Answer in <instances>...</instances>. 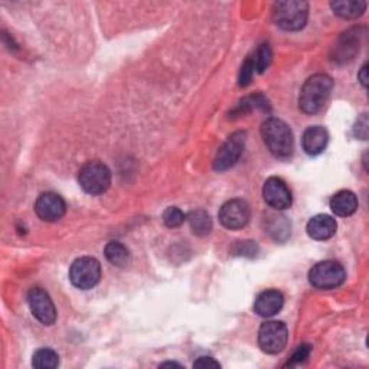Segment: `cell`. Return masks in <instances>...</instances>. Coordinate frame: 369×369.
I'll use <instances>...</instances> for the list:
<instances>
[{"mask_svg":"<svg viewBox=\"0 0 369 369\" xmlns=\"http://www.w3.org/2000/svg\"><path fill=\"white\" fill-rule=\"evenodd\" d=\"M331 209L338 217H350L358 209V198L350 191H339L331 199Z\"/></svg>","mask_w":369,"mask_h":369,"instance_id":"2e32d148","label":"cell"},{"mask_svg":"<svg viewBox=\"0 0 369 369\" xmlns=\"http://www.w3.org/2000/svg\"><path fill=\"white\" fill-rule=\"evenodd\" d=\"M332 11L343 19H356L363 15L366 9L365 2H333Z\"/></svg>","mask_w":369,"mask_h":369,"instance_id":"d6986e66","label":"cell"},{"mask_svg":"<svg viewBox=\"0 0 369 369\" xmlns=\"http://www.w3.org/2000/svg\"><path fill=\"white\" fill-rule=\"evenodd\" d=\"M28 304L31 312L42 325L51 326L56 321V311L49 294L41 287H32L28 293Z\"/></svg>","mask_w":369,"mask_h":369,"instance_id":"ba28073f","label":"cell"},{"mask_svg":"<svg viewBox=\"0 0 369 369\" xmlns=\"http://www.w3.org/2000/svg\"><path fill=\"white\" fill-rule=\"evenodd\" d=\"M311 352H312V345H309V343L300 345V346L294 350V353L291 355V358H290V360L287 362V365H289V366H294V365H298V363L304 362L307 358H309Z\"/></svg>","mask_w":369,"mask_h":369,"instance_id":"cb8c5ba5","label":"cell"},{"mask_svg":"<svg viewBox=\"0 0 369 369\" xmlns=\"http://www.w3.org/2000/svg\"><path fill=\"white\" fill-rule=\"evenodd\" d=\"M188 221H189V225L194 231L195 235H199V237H205L211 232L212 229V221H211V217L207 211L204 209H195L192 211L189 215H188Z\"/></svg>","mask_w":369,"mask_h":369,"instance_id":"ac0fdd59","label":"cell"},{"mask_svg":"<svg viewBox=\"0 0 369 369\" xmlns=\"http://www.w3.org/2000/svg\"><path fill=\"white\" fill-rule=\"evenodd\" d=\"M355 135H356V137H359L362 140H366V137H368V117H366V114H362V117L356 121Z\"/></svg>","mask_w":369,"mask_h":369,"instance_id":"d4e9b609","label":"cell"},{"mask_svg":"<svg viewBox=\"0 0 369 369\" xmlns=\"http://www.w3.org/2000/svg\"><path fill=\"white\" fill-rule=\"evenodd\" d=\"M66 211H67L66 201L53 192L42 194L35 204L36 215L46 222H55L61 219L66 215Z\"/></svg>","mask_w":369,"mask_h":369,"instance_id":"7c38bea8","label":"cell"},{"mask_svg":"<svg viewBox=\"0 0 369 369\" xmlns=\"http://www.w3.org/2000/svg\"><path fill=\"white\" fill-rule=\"evenodd\" d=\"M184 214L176 208V207H169L165 212H163V222L166 224V227L169 228H177L184 222Z\"/></svg>","mask_w":369,"mask_h":369,"instance_id":"7402d4cb","label":"cell"},{"mask_svg":"<svg viewBox=\"0 0 369 369\" xmlns=\"http://www.w3.org/2000/svg\"><path fill=\"white\" fill-rule=\"evenodd\" d=\"M283 304L284 297L279 290H266L256 298L254 311L261 318H271L283 309Z\"/></svg>","mask_w":369,"mask_h":369,"instance_id":"4fadbf2b","label":"cell"},{"mask_svg":"<svg viewBox=\"0 0 369 369\" xmlns=\"http://www.w3.org/2000/svg\"><path fill=\"white\" fill-rule=\"evenodd\" d=\"M309 18V5L300 0H284L273 6V19L284 31L301 29Z\"/></svg>","mask_w":369,"mask_h":369,"instance_id":"3957f363","label":"cell"},{"mask_svg":"<svg viewBox=\"0 0 369 369\" xmlns=\"http://www.w3.org/2000/svg\"><path fill=\"white\" fill-rule=\"evenodd\" d=\"M32 365L39 369H53L59 365V358L52 349H39L35 352Z\"/></svg>","mask_w":369,"mask_h":369,"instance_id":"ffe728a7","label":"cell"},{"mask_svg":"<svg viewBox=\"0 0 369 369\" xmlns=\"http://www.w3.org/2000/svg\"><path fill=\"white\" fill-rule=\"evenodd\" d=\"M78 182L81 188L90 195L104 194L111 184V172L110 169L98 162L93 160L85 163L78 173Z\"/></svg>","mask_w":369,"mask_h":369,"instance_id":"277c9868","label":"cell"},{"mask_svg":"<svg viewBox=\"0 0 369 369\" xmlns=\"http://www.w3.org/2000/svg\"><path fill=\"white\" fill-rule=\"evenodd\" d=\"M336 221L331 215H316L309 222H307V234L313 239L325 241L332 238L336 234Z\"/></svg>","mask_w":369,"mask_h":369,"instance_id":"9a60e30c","label":"cell"},{"mask_svg":"<svg viewBox=\"0 0 369 369\" xmlns=\"http://www.w3.org/2000/svg\"><path fill=\"white\" fill-rule=\"evenodd\" d=\"M346 271L338 261L326 260L318 263L309 273V281L319 290H333L343 284Z\"/></svg>","mask_w":369,"mask_h":369,"instance_id":"5b68a950","label":"cell"},{"mask_svg":"<svg viewBox=\"0 0 369 369\" xmlns=\"http://www.w3.org/2000/svg\"><path fill=\"white\" fill-rule=\"evenodd\" d=\"M289 341V331L283 322L270 321L261 325L259 332V343L266 353H280Z\"/></svg>","mask_w":369,"mask_h":369,"instance_id":"52a82bcc","label":"cell"},{"mask_svg":"<svg viewBox=\"0 0 369 369\" xmlns=\"http://www.w3.org/2000/svg\"><path fill=\"white\" fill-rule=\"evenodd\" d=\"M358 78H359V81H360V84H362L363 87L368 85V66H366V64L360 68V71H359V74H358Z\"/></svg>","mask_w":369,"mask_h":369,"instance_id":"4316f807","label":"cell"},{"mask_svg":"<svg viewBox=\"0 0 369 369\" xmlns=\"http://www.w3.org/2000/svg\"><path fill=\"white\" fill-rule=\"evenodd\" d=\"M261 136L269 150L277 157H289L293 153L294 139L290 128L280 118H267L261 126Z\"/></svg>","mask_w":369,"mask_h":369,"instance_id":"7a4b0ae2","label":"cell"},{"mask_svg":"<svg viewBox=\"0 0 369 369\" xmlns=\"http://www.w3.org/2000/svg\"><path fill=\"white\" fill-rule=\"evenodd\" d=\"M328 142H329L328 130L322 126H313L304 132L301 139V146L307 155L316 156L326 149Z\"/></svg>","mask_w":369,"mask_h":369,"instance_id":"5bb4252c","label":"cell"},{"mask_svg":"<svg viewBox=\"0 0 369 369\" xmlns=\"http://www.w3.org/2000/svg\"><path fill=\"white\" fill-rule=\"evenodd\" d=\"M254 73H256V68H254V64H253V58L250 56V58L245 59V63L241 67L239 77H238L239 87H247L251 83Z\"/></svg>","mask_w":369,"mask_h":369,"instance_id":"603a6c76","label":"cell"},{"mask_svg":"<svg viewBox=\"0 0 369 369\" xmlns=\"http://www.w3.org/2000/svg\"><path fill=\"white\" fill-rule=\"evenodd\" d=\"M219 221L228 229H239L249 224L251 218L250 205L242 199H231L219 209Z\"/></svg>","mask_w":369,"mask_h":369,"instance_id":"9c48e42d","label":"cell"},{"mask_svg":"<svg viewBox=\"0 0 369 369\" xmlns=\"http://www.w3.org/2000/svg\"><path fill=\"white\" fill-rule=\"evenodd\" d=\"M245 146V133L238 132L234 133L228 140L222 145V147L218 150L215 162H214V169L218 172H225L231 169L241 157Z\"/></svg>","mask_w":369,"mask_h":369,"instance_id":"30bf717a","label":"cell"},{"mask_svg":"<svg viewBox=\"0 0 369 369\" xmlns=\"http://www.w3.org/2000/svg\"><path fill=\"white\" fill-rule=\"evenodd\" d=\"M333 88V81L326 74H315L307 80L300 91L298 107L306 114H316L326 104Z\"/></svg>","mask_w":369,"mask_h":369,"instance_id":"6da1fadb","label":"cell"},{"mask_svg":"<svg viewBox=\"0 0 369 369\" xmlns=\"http://www.w3.org/2000/svg\"><path fill=\"white\" fill-rule=\"evenodd\" d=\"M194 366H195V368H219L221 365H219L217 360H214L212 358H209V356H201V358L194 363Z\"/></svg>","mask_w":369,"mask_h":369,"instance_id":"484cf974","label":"cell"},{"mask_svg":"<svg viewBox=\"0 0 369 369\" xmlns=\"http://www.w3.org/2000/svg\"><path fill=\"white\" fill-rule=\"evenodd\" d=\"M101 279V266L93 257L77 259L70 269V280L80 290H90Z\"/></svg>","mask_w":369,"mask_h":369,"instance_id":"8992f818","label":"cell"},{"mask_svg":"<svg viewBox=\"0 0 369 369\" xmlns=\"http://www.w3.org/2000/svg\"><path fill=\"white\" fill-rule=\"evenodd\" d=\"M104 254H105L107 260L113 266H117V267H125L130 261V253H129L128 247L117 241H111L105 245Z\"/></svg>","mask_w":369,"mask_h":369,"instance_id":"e0dca14e","label":"cell"},{"mask_svg":"<svg viewBox=\"0 0 369 369\" xmlns=\"http://www.w3.org/2000/svg\"><path fill=\"white\" fill-rule=\"evenodd\" d=\"M253 58V64L256 68V73L263 74L264 71H267V68L270 67L271 61H273V52L271 48L267 43H263L257 48L256 53L251 56Z\"/></svg>","mask_w":369,"mask_h":369,"instance_id":"44dd1931","label":"cell"},{"mask_svg":"<svg viewBox=\"0 0 369 369\" xmlns=\"http://www.w3.org/2000/svg\"><path fill=\"white\" fill-rule=\"evenodd\" d=\"M263 198L267 205L283 211L291 205V192L287 183L280 177H269L263 187Z\"/></svg>","mask_w":369,"mask_h":369,"instance_id":"8fae6325","label":"cell"}]
</instances>
